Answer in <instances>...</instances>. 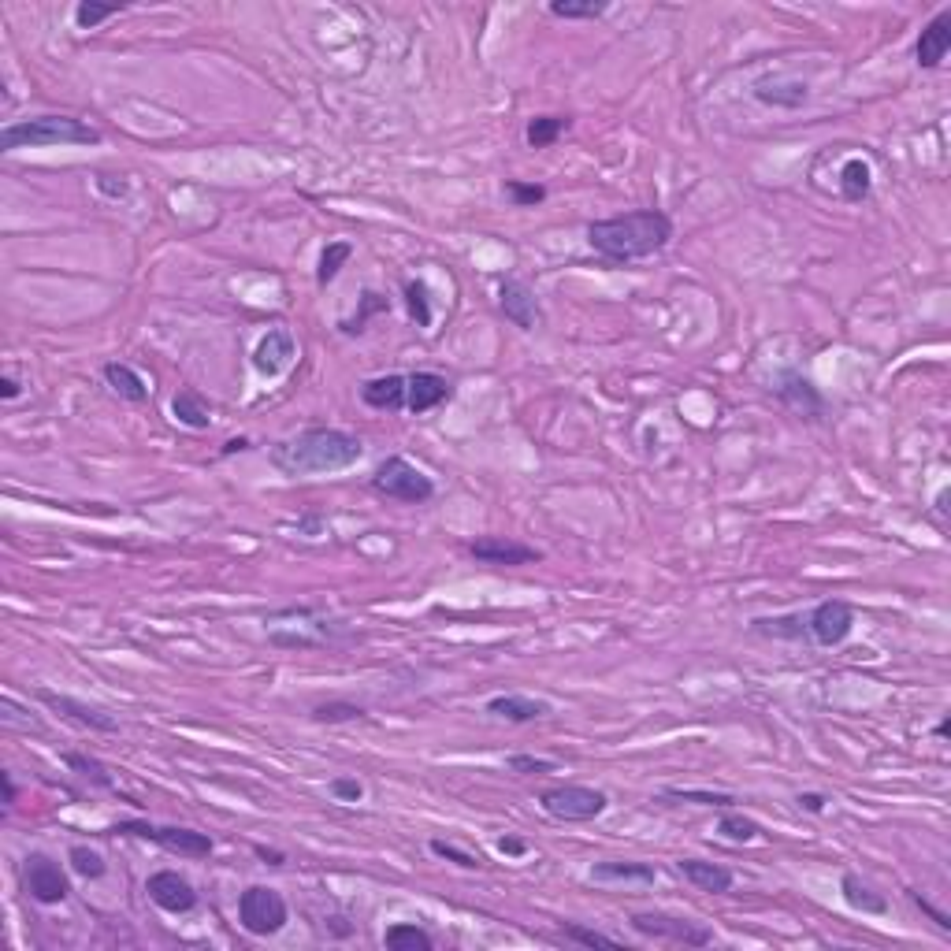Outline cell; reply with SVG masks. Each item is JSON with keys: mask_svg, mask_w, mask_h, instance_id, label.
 <instances>
[{"mask_svg": "<svg viewBox=\"0 0 951 951\" xmlns=\"http://www.w3.org/2000/svg\"><path fill=\"white\" fill-rule=\"evenodd\" d=\"M372 491L383 498H394V502H405V506H420V502L435 498V483L413 461L394 454L387 461H379L376 476H372Z\"/></svg>", "mask_w": 951, "mask_h": 951, "instance_id": "obj_5", "label": "cell"}, {"mask_svg": "<svg viewBox=\"0 0 951 951\" xmlns=\"http://www.w3.org/2000/svg\"><path fill=\"white\" fill-rule=\"evenodd\" d=\"M23 892H27L34 903L41 907H56L71 896V877L64 873V866L45 855V851H34L23 859Z\"/></svg>", "mask_w": 951, "mask_h": 951, "instance_id": "obj_9", "label": "cell"}, {"mask_svg": "<svg viewBox=\"0 0 951 951\" xmlns=\"http://www.w3.org/2000/svg\"><path fill=\"white\" fill-rule=\"evenodd\" d=\"M290 922V907L279 888L268 885H249L238 896V925L249 937H275L283 925Z\"/></svg>", "mask_w": 951, "mask_h": 951, "instance_id": "obj_6", "label": "cell"}, {"mask_svg": "<svg viewBox=\"0 0 951 951\" xmlns=\"http://www.w3.org/2000/svg\"><path fill=\"white\" fill-rule=\"evenodd\" d=\"M361 402L368 405V409H405V376H398V372H391V376H376L368 379L365 387H361Z\"/></svg>", "mask_w": 951, "mask_h": 951, "instance_id": "obj_22", "label": "cell"}, {"mask_svg": "<svg viewBox=\"0 0 951 951\" xmlns=\"http://www.w3.org/2000/svg\"><path fill=\"white\" fill-rule=\"evenodd\" d=\"M405 313H409V320H417V327H431V290L424 279H409L405 283Z\"/></svg>", "mask_w": 951, "mask_h": 951, "instance_id": "obj_33", "label": "cell"}, {"mask_svg": "<svg viewBox=\"0 0 951 951\" xmlns=\"http://www.w3.org/2000/svg\"><path fill=\"white\" fill-rule=\"evenodd\" d=\"M851 628H855V610L844 599H825L814 610H807L810 643H818V647H840L851 636Z\"/></svg>", "mask_w": 951, "mask_h": 951, "instance_id": "obj_10", "label": "cell"}, {"mask_svg": "<svg viewBox=\"0 0 951 951\" xmlns=\"http://www.w3.org/2000/svg\"><path fill=\"white\" fill-rule=\"evenodd\" d=\"M911 899H914V903H918V907H922L925 914H929V918H933V922L940 925V929H951V918H948V914L937 911V907H933V903H929V899H925L922 892H911Z\"/></svg>", "mask_w": 951, "mask_h": 951, "instance_id": "obj_47", "label": "cell"}, {"mask_svg": "<svg viewBox=\"0 0 951 951\" xmlns=\"http://www.w3.org/2000/svg\"><path fill=\"white\" fill-rule=\"evenodd\" d=\"M93 186H97V194L108 197V201H123V197L131 194L127 175H116V171H97V175H93Z\"/></svg>", "mask_w": 951, "mask_h": 951, "instance_id": "obj_44", "label": "cell"}, {"mask_svg": "<svg viewBox=\"0 0 951 951\" xmlns=\"http://www.w3.org/2000/svg\"><path fill=\"white\" fill-rule=\"evenodd\" d=\"M67 862H71V870L79 873V877H86V881H97V877H105L108 873L105 855L93 851V847H86V844L71 847V851H67Z\"/></svg>", "mask_w": 951, "mask_h": 951, "instance_id": "obj_35", "label": "cell"}, {"mask_svg": "<svg viewBox=\"0 0 951 951\" xmlns=\"http://www.w3.org/2000/svg\"><path fill=\"white\" fill-rule=\"evenodd\" d=\"M587 877L595 885H654L658 881V870L651 862H628V859H606L595 862Z\"/></svg>", "mask_w": 951, "mask_h": 951, "instance_id": "obj_19", "label": "cell"}, {"mask_svg": "<svg viewBox=\"0 0 951 951\" xmlns=\"http://www.w3.org/2000/svg\"><path fill=\"white\" fill-rule=\"evenodd\" d=\"M0 784H4V810H12V807H15V795H19V788H15V781H12V773H8V769L0 773Z\"/></svg>", "mask_w": 951, "mask_h": 951, "instance_id": "obj_52", "label": "cell"}, {"mask_svg": "<svg viewBox=\"0 0 951 951\" xmlns=\"http://www.w3.org/2000/svg\"><path fill=\"white\" fill-rule=\"evenodd\" d=\"M361 717H365V706L346 703V699L313 706V721H320V725H342V721H361Z\"/></svg>", "mask_w": 951, "mask_h": 951, "instance_id": "obj_38", "label": "cell"}, {"mask_svg": "<svg viewBox=\"0 0 951 951\" xmlns=\"http://www.w3.org/2000/svg\"><path fill=\"white\" fill-rule=\"evenodd\" d=\"M717 833L725 836V840H732V844H751V840L762 836V829H758V821L743 818L736 810H725V814L717 818Z\"/></svg>", "mask_w": 951, "mask_h": 951, "instance_id": "obj_34", "label": "cell"}, {"mask_svg": "<svg viewBox=\"0 0 951 951\" xmlns=\"http://www.w3.org/2000/svg\"><path fill=\"white\" fill-rule=\"evenodd\" d=\"M19 394H23V383H19V379H15V376L0 379V398H4V402H15Z\"/></svg>", "mask_w": 951, "mask_h": 951, "instance_id": "obj_51", "label": "cell"}, {"mask_svg": "<svg viewBox=\"0 0 951 951\" xmlns=\"http://www.w3.org/2000/svg\"><path fill=\"white\" fill-rule=\"evenodd\" d=\"M665 799H680V803H699V807H732L736 799L725 792H703V788H665Z\"/></svg>", "mask_w": 951, "mask_h": 951, "instance_id": "obj_40", "label": "cell"}, {"mask_svg": "<svg viewBox=\"0 0 951 951\" xmlns=\"http://www.w3.org/2000/svg\"><path fill=\"white\" fill-rule=\"evenodd\" d=\"M49 145H101V131L75 116H34L8 123L0 131V153L49 149Z\"/></svg>", "mask_w": 951, "mask_h": 951, "instance_id": "obj_3", "label": "cell"}, {"mask_svg": "<svg viewBox=\"0 0 951 951\" xmlns=\"http://www.w3.org/2000/svg\"><path fill=\"white\" fill-rule=\"evenodd\" d=\"M428 847H431V855H439V859L454 862V866H461V870H480V866H483L480 855H469V851H461V847L446 844V840H431Z\"/></svg>", "mask_w": 951, "mask_h": 951, "instance_id": "obj_43", "label": "cell"}, {"mask_svg": "<svg viewBox=\"0 0 951 951\" xmlns=\"http://www.w3.org/2000/svg\"><path fill=\"white\" fill-rule=\"evenodd\" d=\"M773 391H777V398H781L792 413H799V417H807V420L825 417V398H821V391L803 372L784 368L781 376H777V387H773Z\"/></svg>", "mask_w": 951, "mask_h": 951, "instance_id": "obj_14", "label": "cell"}, {"mask_svg": "<svg viewBox=\"0 0 951 951\" xmlns=\"http://www.w3.org/2000/svg\"><path fill=\"white\" fill-rule=\"evenodd\" d=\"M112 836H134V840H149V844L164 847L171 855H183V859H209L216 844H212L209 833H197V829H183V825H153V821L142 818H127L116 821Z\"/></svg>", "mask_w": 951, "mask_h": 951, "instance_id": "obj_4", "label": "cell"}, {"mask_svg": "<svg viewBox=\"0 0 951 951\" xmlns=\"http://www.w3.org/2000/svg\"><path fill=\"white\" fill-rule=\"evenodd\" d=\"M171 413H175V420H179V424H186V428H194V431H205L212 424L209 402H205V398H201L197 391H190V387L171 398Z\"/></svg>", "mask_w": 951, "mask_h": 951, "instance_id": "obj_28", "label": "cell"}, {"mask_svg": "<svg viewBox=\"0 0 951 951\" xmlns=\"http://www.w3.org/2000/svg\"><path fill=\"white\" fill-rule=\"evenodd\" d=\"M498 309H502L509 324L521 327V331H535L543 324V305L535 298V290L528 283H521V279H513V275L498 283Z\"/></svg>", "mask_w": 951, "mask_h": 951, "instance_id": "obj_12", "label": "cell"}, {"mask_svg": "<svg viewBox=\"0 0 951 951\" xmlns=\"http://www.w3.org/2000/svg\"><path fill=\"white\" fill-rule=\"evenodd\" d=\"M632 929L639 937L669 940V944H684V948H710L714 944V929H706L703 922H691V918H680V914L639 911L632 914Z\"/></svg>", "mask_w": 951, "mask_h": 951, "instance_id": "obj_8", "label": "cell"}, {"mask_svg": "<svg viewBox=\"0 0 951 951\" xmlns=\"http://www.w3.org/2000/svg\"><path fill=\"white\" fill-rule=\"evenodd\" d=\"M610 0H550V15L558 19H602Z\"/></svg>", "mask_w": 951, "mask_h": 951, "instance_id": "obj_36", "label": "cell"}, {"mask_svg": "<svg viewBox=\"0 0 951 951\" xmlns=\"http://www.w3.org/2000/svg\"><path fill=\"white\" fill-rule=\"evenodd\" d=\"M487 714L502 717V721H509V725H528V721L547 717L550 703L532 699V695H495V699L487 703Z\"/></svg>", "mask_w": 951, "mask_h": 951, "instance_id": "obj_20", "label": "cell"}, {"mask_svg": "<svg viewBox=\"0 0 951 951\" xmlns=\"http://www.w3.org/2000/svg\"><path fill=\"white\" fill-rule=\"evenodd\" d=\"M506 197L517 209H532L539 201H547V186L539 183H521V179H506Z\"/></svg>", "mask_w": 951, "mask_h": 951, "instance_id": "obj_41", "label": "cell"}, {"mask_svg": "<svg viewBox=\"0 0 951 951\" xmlns=\"http://www.w3.org/2000/svg\"><path fill=\"white\" fill-rule=\"evenodd\" d=\"M38 699L53 714H60V717H71L75 725H82V729H90V732H116L119 725H116V717L112 714H105V710H97V706H86V703H79V699H71V695H60V691H49V688H41L38 691Z\"/></svg>", "mask_w": 951, "mask_h": 951, "instance_id": "obj_16", "label": "cell"}, {"mask_svg": "<svg viewBox=\"0 0 951 951\" xmlns=\"http://www.w3.org/2000/svg\"><path fill=\"white\" fill-rule=\"evenodd\" d=\"M101 376H105L108 387H112L119 398H127V402H145V398H149V383H145L131 365H123V361H108V365L101 368Z\"/></svg>", "mask_w": 951, "mask_h": 951, "instance_id": "obj_23", "label": "cell"}, {"mask_svg": "<svg viewBox=\"0 0 951 951\" xmlns=\"http://www.w3.org/2000/svg\"><path fill=\"white\" fill-rule=\"evenodd\" d=\"M937 736H940V740H948V736H951V717H948V714L940 717V725H937Z\"/></svg>", "mask_w": 951, "mask_h": 951, "instance_id": "obj_55", "label": "cell"}, {"mask_svg": "<svg viewBox=\"0 0 951 951\" xmlns=\"http://www.w3.org/2000/svg\"><path fill=\"white\" fill-rule=\"evenodd\" d=\"M498 851H502V855H509V859H521L524 851H528V844H524V840H517V836H502V840H498Z\"/></svg>", "mask_w": 951, "mask_h": 951, "instance_id": "obj_48", "label": "cell"}, {"mask_svg": "<svg viewBox=\"0 0 951 951\" xmlns=\"http://www.w3.org/2000/svg\"><path fill=\"white\" fill-rule=\"evenodd\" d=\"M840 892H844L847 907H855V911H862V914H885L888 911V899L881 896V892H873L859 873H844V877H840Z\"/></svg>", "mask_w": 951, "mask_h": 951, "instance_id": "obj_26", "label": "cell"}, {"mask_svg": "<svg viewBox=\"0 0 951 951\" xmlns=\"http://www.w3.org/2000/svg\"><path fill=\"white\" fill-rule=\"evenodd\" d=\"M565 131H569V116H535V119H528L524 138H528L532 149H550V145L558 142Z\"/></svg>", "mask_w": 951, "mask_h": 951, "instance_id": "obj_30", "label": "cell"}, {"mask_svg": "<svg viewBox=\"0 0 951 951\" xmlns=\"http://www.w3.org/2000/svg\"><path fill=\"white\" fill-rule=\"evenodd\" d=\"M294 357H298V342H294V335H290L287 327H268L261 339H257L253 353H249L253 368H257L264 379H279L294 365Z\"/></svg>", "mask_w": 951, "mask_h": 951, "instance_id": "obj_11", "label": "cell"}, {"mask_svg": "<svg viewBox=\"0 0 951 951\" xmlns=\"http://www.w3.org/2000/svg\"><path fill=\"white\" fill-rule=\"evenodd\" d=\"M948 49H951V8H944V12L933 15L922 27V34L914 41V60H918L922 71H933V67L944 64Z\"/></svg>", "mask_w": 951, "mask_h": 951, "instance_id": "obj_18", "label": "cell"}, {"mask_svg": "<svg viewBox=\"0 0 951 951\" xmlns=\"http://www.w3.org/2000/svg\"><path fill=\"white\" fill-rule=\"evenodd\" d=\"M116 12H119L116 4H93V0H82L79 8H75V27L93 30V27H101L105 19H112Z\"/></svg>", "mask_w": 951, "mask_h": 951, "instance_id": "obj_42", "label": "cell"}, {"mask_svg": "<svg viewBox=\"0 0 951 951\" xmlns=\"http://www.w3.org/2000/svg\"><path fill=\"white\" fill-rule=\"evenodd\" d=\"M331 795L342 799V803H361V799H365V784L357 781V777H335V781H331Z\"/></svg>", "mask_w": 951, "mask_h": 951, "instance_id": "obj_46", "label": "cell"}, {"mask_svg": "<svg viewBox=\"0 0 951 951\" xmlns=\"http://www.w3.org/2000/svg\"><path fill=\"white\" fill-rule=\"evenodd\" d=\"M677 870L684 873V881H691V885L699 888V892H714V896H721V892H729L732 888V870H725V866H717V862H703V859H680Z\"/></svg>", "mask_w": 951, "mask_h": 951, "instance_id": "obj_21", "label": "cell"}, {"mask_svg": "<svg viewBox=\"0 0 951 951\" xmlns=\"http://www.w3.org/2000/svg\"><path fill=\"white\" fill-rule=\"evenodd\" d=\"M145 892H149V899L157 903L164 914H190L197 907V892L194 885L186 881L183 873L175 870H157L149 873V881H145Z\"/></svg>", "mask_w": 951, "mask_h": 951, "instance_id": "obj_13", "label": "cell"}, {"mask_svg": "<svg viewBox=\"0 0 951 951\" xmlns=\"http://www.w3.org/2000/svg\"><path fill=\"white\" fill-rule=\"evenodd\" d=\"M450 398H454V383L439 376V372H413V376H405V409L417 413V417L439 409Z\"/></svg>", "mask_w": 951, "mask_h": 951, "instance_id": "obj_15", "label": "cell"}, {"mask_svg": "<svg viewBox=\"0 0 951 951\" xmlns=\"http://www.w3.org/2000/svg\"><path fill=\"white\" fill-rule=\"evenodd\" d=\"M64 766L71 769V773L86 777L90 784H97V788H116V781H112V773H108V766L101 758L79 755V751H64Z\"/></svg>", "mask_w": 951, "mask_h": 951, "instance_id": "obj_32", "label": "cell"}, {"mask_svg": "<svg viewBox=\"0 0 951 951\" xmlns=\"http://www.w3.org/2000/svg\"><path fill=\"white\" fill-rule=\"evenodd\" d=\"M350 257H353L350 242H327V246L320 249V261H316V283H320V287L335 283Z\"/></svg>", "mask_w": 951, "mask_h": 951, "instance_id": "obj_31", "label": "cell"}, {"mask_svg": "<svg viewBox=\"0 0 951 951\" xmlns=\"http://www.w3.org/2000/svg\"><path fill=\"white\" fill-rule=\"evenodd\" d=\"M948 495H951L948 487H940V495H937V513H940V517L948 513Z\"/></svg>", "mask_w": 951, "mask_h": 951, "instance_id": "obj_54", "label": "cell"}, {"mask_svg": "<svg viewBox=\"0 0 951 951\" xmlns=\"http://www.w3.org/2000/svg\"><path fill=\"white\" fill-rule=\"evenodd\" d=\"M383 944L394 951H431L435 948V937L428 929H420L417 922H394L387 933H383Z\"/></svg>", "mask_w": 951, "mask_h": 951, "instance_id": "obj_29", "label": "cell"}, {"mask_svg": "<svg viewBox=\"0 0 951 951\" xmlns=\"http://www.w3.org/2000/svg\"><path fill=\"white\" fill-rule=\"evenodd\" d=\"M238 450H249V439H231V443L223 446V454H238Z\"/></svg>", "mask_w": 951, "mask_h": 951, "instance_id": "obj_53", "label": "cell"}, {"mask_svg": "<svg viewBox=\"0 0 951 951\" xmlns=\"http://www.w3.org/2000/svg\"><path fill=\"white\" fill-rule=\"evenodd\" d=\"M755 97L762 105H773V108H799V105H807V86H803V82L762 79L755 82Z\"/></svg>", "mask_w": 951, "mask_h": 951, "instance_id": "obj_25", "label": "cell"}, {"mask_svg": "<svg viewBox=\"0 0 951 951\" xmlns=\"http://www.w3.org/2000/svg\"><path fill=\"white\" fill-rule=\"evenodd\" d=\"M673 242V220L662 209L621 212L610 220H595L587 227V246L606 264H632L662 253Z\"/></svg>", "mask_w": 951, "mask_h": 951, "instance_id": "obj_1", "label": "cell"}, {"mask_svg": "<svg viewBox=\"0 0 951 951\" xmlns=\"http://www.w3.org/2000/svg\"><path fill=\"white\" fill-rule=\"evenodd\" d=\"M376 313H387V298H383V294H376V290H365V294H361V309H357V316L342 320L339 331H342V335H361V331H365V324H368V316H376Z\"/></svg>", "mask_w": 951, "mask_h": 951, "instance_id": "obj_37", "label": "cell"}, {"mask_svg": "<svg viewBox=\"0 0 951 951\" xmlns=\"http://www.w3.org/2000/svg\"><path fill=\"white\" fill-rule=\"evenodd\" d=\"M469 554L483 565H532L543 554L535 547H524L517 539H506V535H483V539H472Z\"/></svg>", "mask_w": 951, "mask_h": 951, "instance_id": "obj_17", "label": "cell"}, {"mask_svg": "<svg viewBox=\"0 0 951 951\" xmlns=\"http://www.w3.org/2000/svg\"><path fill=\"white\" fill-rule=\"evenodd\" d=\"M873 190V171L870 164L862 157H851L844 160V168H840V197L844 201H851V205H859V201H866Z\"/></svg>", "mask_w": 951, "mask_h": 951, "instance_id": "obj_27", "label": "cell"}, {"mask_svg": "<svg viewBox=\"0 0 951 951\" xmlns=\"http://www.w3.org/2000/svg\"><path fill=\"white\" fill-rule=\"evenodd\" d=\"M509 773H554L550 758H535V755H509L506 758Z\"/></svg>", "mask_w": 951, "mask_h": 951, "instance_id": "obj_45", "label": "cell"}, {"mask_svg": "<svg viewBox=\"0 0 951 951\" xmlns=\"http://www.w3.org/2000/svg\"><path fill=\"white\" fill-rule=\"evenodd\" d=\"M561 940L569 944H584V948H621V940L599 929H587V925H561Z\"/></svg>", "mask_w": 951, "mask_h": 951, "instance_id": "obj_39", "label": "cell"}, {"mask_svg": "<svg viewBox=\"0 0 951 951\" xmlns=\"http://www.w3.org/2000/svg\"><path fill=\"white\" fill-rule=\"evenodd\" d=\"M539 807L554 821H595L606 814L610 795L599 788H587V784H558L539 795Z\"/></svg>", "mask_w": 951, "mask_h": 951, "instance_id": "obj_7", "label": "cell"}, {"mask_svg": "<svg viewBox=\"0 0 951 951\" xmlns=\"http://www.w3.org/2000/svg\"><path fill=\"white\" fill-rule=\"evenodd\" d=\"M365 457V443L342 428H305L272 446V461L283 476H324L342 472Z\"/></svg>", "mask_w": 951, "mask_h": 951, "instance_id": "obj_2", "label": "cell"}, {"mask_svg": "<svg viewBox=\"0 0 951 951\" xmlns=\"http://www.w3.org/2000/svg\"><path fill=\"white\" fill-rule=\"evenodd\" d=\"M253 855H257V859H261L264 866H283V862H287V855H283V851H275V847H264V844L253 847Z\"/></svg>", "mask_w": 951, "mask_h": 951, "instance_id": "obj_49", "label": "cell"}, {"mask_svg": "<svg viewBox=\"0 0 951 951\" xmlns=\"http://www.w3.org/2000/svg\"><path fill=\"white\" fill-rule=\"evenodd\" d=\"M799 807L803 810H810V814H821L825 810V795H818V792H799V799H795Z\"/></svg>", "mask_w": 951, "mask_h": 951, "instance_id": "obj_50", "label": "cell"}, {"mask_svg": "<svg viewBox=\"0 0 951 951\" xmlns=\"http://www.w3.org/2000/svg\"><path fill=\"white\" fill-rule=\"evenodd\" d=\"M755 632L758 636H769V639H784V643H803V639H810L807 632V613H781V617H758L755 621Z\"/></svg>", "mask_w": 951, "mask_h": 951, "instance_id": "obj_24", "label": "cell"}]
</instances>
